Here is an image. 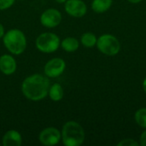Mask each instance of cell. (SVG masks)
Instances as JSON below:
<instances>
[{"label": "cell", "instance_id": "1", "mask_svg": "<svg viewBox=\"0 0 146 146\" xmlns=\"http://www.w3.org/2000/svg\"><path fill=\"white\" fill-rule=\"evenodd\" d=\"M49 78L40 74H33L26 77L21 83L23 96L33 102H38L48 96L50 88Z\"/></svg>", "mask_w": 146, "mask_h": 146}, {"label": "cell", "instance_id": "2", "mask_svg": "<svg viewBox=\"0 0 146 146\" xmlns=\"http://www.w3.org/2000/svg\"><path fill=\"white\" fill-rule=\"evenodd\" d=\"M3 43L9 52L14 56L22 54L27 46L25 33L18 28H12L7 31L3 37Z\"/></svg>", "mask_w": 146, "mask_h": 146}, {"label": "cell", "instance_id": "3", "mask_svg": "<svg viewBox=\"0 0 146 146\" xmlns=\"http://www.w3.org/2000/svg\"><path fill=\"white\" fill-rule=\"evenodd\" d=\"M62 142L65 146L81 145L86 139L83 127L77 121H68L62 128Z\"/></svg>", "mask_w": 146, "mask_h": 146}, {"label": "cell", "instance_id": "4", "mask_svg": "<svg viewBox=\"0 0 146 146\" xmlns=\"http://www.w3.org/2000/svg\"><path fill=\"white\" fill-rule=\"evenodd\" d=\"M61 44V39L57 34L51 32L40 33L36 40L35 45L38 51L45 54H50L56 51Z\"/></svg>", "mask_w": 146, "mask_h": 146}, {"label": "cell", "instance_id": "5", "mask_svg": "<svg viewBox=\"0 0 146 146\" xmlns=\"http://www.w3.org/2000/svg\"><path fill=\"white\" fill-rule=\"evenodd\" d=\"M96 46L102 54L108 56H116L121 50L120 40L110 33H104L99 36Z\"/></svg>", "mask_w": 146, "mask_h": 146}, {"label": "cell", "instance_id": "6", "mask_svg": "<svg viewBox=\"0 0 146 146\" xmlns=\"http://www.w3.org/2000/svg\"><path fill=\"white\" fill-rule=\"evenodd\" d=\"M62 20V13L55 9L50 8L45 9L40 15L39 21L43 27L46 28H54L60 25Z\"/></svg>", "mask_w": 146, "mask_h": 146}, {"label": "cell", "instance_id": "7", "mask_svg": "<svg viewBox=\"0 0 146 146\" xmlns=\"http://www.w3.org/2000/svg\"><path fill=\"white\" fill-rule=\"evenodd\" d=\"M62 140L61 131L56 127H49L43 129L38 134V141L44 146L56 145Z\"/></svg>", "mask_w": 146, "mask_h": 146}, {"label": "cell", "instance_id": "8", "mask_svg": "<svg viewBox=\"0 0 146 146\" xmlns=\"http://www.w3.org/2000/svg\"><path fill=\"white\" fill-rule=\"evenodd\" d=\"M65 69V61L60 57H54L45 63L44 67V73L48 78H56L61 76L64 73Z\"/></svg>", "mask_w": 146, "mask_h": 146}, {"label": "cell", "instance_id": "9", "mask_svg": "<svg viewBox=\"0 0 146 146\" xmlns=\"http://www.w3.org/2000/svg\"><path fill=\"white\" fill-rule=\"evenodd\" d=\"M64 9L74 18H81L87 13V6L82 0H67L64 3Z\"/></svg>", "mask_w": 146, "mask_h": 146}, {"label": "cell", "instance_id": "10", "mask_svg": "<svg viewBox=\"0 0 146 146\" xmlns=\"http://www.w3.org/2000/svg\"><path fill=\"white\" fill-rule=\"evenodd\" d=\"M17 68L16 60L12 55L3 54L0 56V72L5 75L13 74Z\"/></svg>", "mask_w": 146, "mask_h": 146}, {"label": "cell", "instance_id": "11", "mask_svg": "<svg viewBox=\"0 0 146 146\" xmlns=\"http://www.w3.org/2000/svg\"><path fill=\"white\" fill-rule=\"evenodd\" d=\"M21 144L22 136L17 130H9L2 138V145L3 146H20Z\"/></svg>", "mask_w": 146, "mask_h": 146}, {"label": "cell", "instance_id": "12", "mask_svg": "<svg viewBox=\"0 0 146 146\" xmlns=\"http://www.w3.org/2000/svg\"><path fill=\"white\" fill-rule=\"evenodd\" d=\"M60 47L68 53L75 52L80 47V41L74 37H67L61 41Z\"/></svg>", "mask_w": 146, "mask_h": 146}, {"label": "cell", "instance_id": "13", "mask_svg": "<svg viewBox=\"0 0 146 146\" xmlns=\"http://www.w3.org/2000/svg\"><path fill=\"white\" fill-rule=\"evenodd\" d=\"M113 0H92V9L98 14H103L107 12L112 6Z\"/></svg>", "mask_w": 146, "mask_h": 146}, {"label": "cell", "instance_id": "14", "mask_svg": "<svg viewBox=\"0 0 146 146\" xmlns=\"http://www.w3.org/2000/svg\"><path fill=\"white\" fill-rule=\"evenodd\" d=\"M63 95L64 92L61 84L54 83L50 86L48 96L50 100H52L53 102H59L63 98Z\"/></svg>", "mask_w": 146, "mask_h": 146}, {"label": "cell", "instance_id": "15", "mask_svg": "<svg viewBox=\"0 0 146 146\" xmlns=\"http://www.w3.org/2000/svg\"><path fill=\"white\" fill-rule=\"evenodd\" d=\"M98 41V37L91 32L84 33L80 36V44L86 48H92L96 46Z\"/></svg>", "mask_w": 146, "mask_h": 146}, {"label": "cell", "instance_id": "16", "mask_svg": "<svg viewBox=\"0 0 146 146\" xmlns=\"http://www.w3.org/2000/svg\"><path fill=\"white\" fill-rule=\"evenodd\" d=\"M134 120L135 122L139 127L143 129H146V108H140L136 110L134 114Z\"/></svg>", "mask_w": 146, "mask_h": 146}, {"label": "cell", "instance_id": "17", "mask_svg": "<svg viewBox=\"0 0 146 146\" xmlns=\"http://www.w3.org/2000/svg\"><path fill=\"white\" fill-rule=\"evenodd\" d=\"M139 143L133 139H124L117 143V146H139Z\"/></svg>", "mask_w": 146, "mask_h": 146}, {"label": "cell", "instance_id": "18", "mask_svg": "<svg viewBox=\"0 0 146 146\" xmlns=\"http://www.w3.org/2000/svg\"><path fill=\"white\" fill-rule=\"evenodd\" d=\"M15 0H0V10H6L11 8Z\"/></svg>", "mask_w": 146, "mask_h": 146}, {"label": "cell", "instance_id": "19", "mask_svg": "<svg viewBox=\"0 0 146 146\" xmlns=\"http://www.w3.org/2000/svg\"><path fill=\"white\" fill-rule=\"evenodd\" d=\"M139 145L146 146V129H145L139 136Z\"/></svg>", "mask_w": 146, "mask_h": 146}, {"label": "cell", "instance_id": "20", "mask_svg": "<svg viewBox=\"0 0 146 146\" xmlns=\"http://www.w3.org/2000/svg\"><path fill=\"white\" fill-rule=\"evenodd\" d=\"M5 33V29H4V27L3 26V24L0 22V38H3V35Z\"/></svg>", "mask_w": 146, "mask_h": 146}, {"label": "cell", "instance_id": "21", "mask_svg": "<svg viewBox=\"0 0 146 146\" xmlns=\"http://www.w3.org/2000/svg\"><path fill=\"white\" fill-rule=\"evenodd\" d=\"M142 87H143V90H144L145 93L146 94V76L145 77L144 80H143V83H142Z\"/></svg>", "mask_w": 146, "mask_h": 146}, {"label": "cell", "instance_id": "22", "mask_svg": "<svg viewBox=\"0 0 146 146\" xmlns=\"http://www.w3.org/2000/svg\"><path fill=\"white\" fill-rule=\"evenodd\" d=\"M130 3H133V4H137L139 3L140 2H142L143 0H127Z\"/></svg>", "mask_w": 146, "mask_h": 146}, {"label": "cell", "instance_id": "23", "mask_svg": "<svg viewBox=\"0 0 146 146\" xmlns=\"http://www.w3.org/2000/svg\"><path fill=\"white\" fill-rule=\"evenodd\" d=\"M57 3H64L67 0H55Z\"/></svg>", "mask_w": 146, "mask_h": 146}, {"label": "cell", "instance_id": "24", "mask_svg": "<svg viewBox=\"0 0 146 146\" xmlns=\"http://www.w3.org/2000/svg\"><path fill=\"white\" fill-rule=\"evenodd\" d=\"M18 1H22V0H18Z\"/></svg>", "mask_w": 146, "mask_h": 146}]
</instances>
